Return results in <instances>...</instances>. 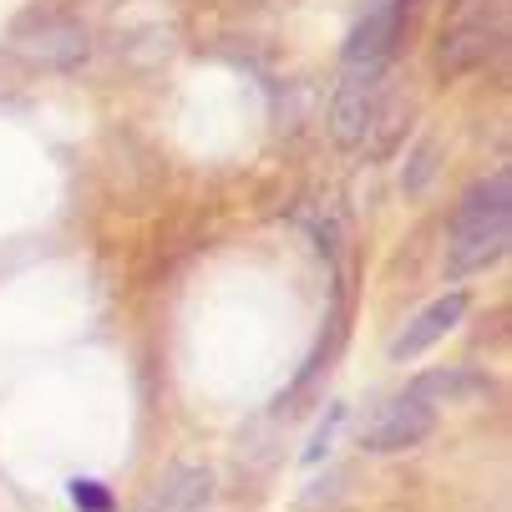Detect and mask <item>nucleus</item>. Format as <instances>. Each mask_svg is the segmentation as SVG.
Here are the masks:
<instances>
[{
	"mask_svg": "<svg viewBox=\"0 0 512 512\" xmlns=\"http://www.w3.org/2000/svg\"><path fill=\"white\" fill-rule=\"evenodd\" d=\"M512 244V173L497 168L487 178H477L457 213H452V239H447V274H477L492 269Z\"/></svg>",
	"mask_w": 512,
	"mask_h": 512,
	"instance_id": "f257e3e1",
	"label": "nucleus"
},
{
	"mask_svg": "<svg viewBox=\"0 0 512 512\" xmlns=\"http://www.w3.org/2000/svg\"><path fill=\"white\" fill-rule=\"evenodd\" d=\"M87 51H92L87 26L71 16H31L26 26L11 31V56L36 71H71L77 61H87Z\"/></svg>",
	"mask_w": 512,
	"mask_h": 512,
	"instance_id": "f03ea898",
	"label": "nucleus"
},
{
	"mask_svg": "<svg viewBox=\"0 0 512 512\" xmlns=\"http://www.w3.org/2000/svg\"><path fill=\"white\" fill-rule=\"evenodd\" d=\"M507 41V0H467L462 16L452 21V31L442 36V66L447 71H472L482 61H492Z\"/></svg>",
	"mask_w": 512,
	"mask_h": 512,
	"instance_id": "7ed1b4c3",
	"label": "nucleus"
},
{
	"mask_svg": "<svg viewBox=\"0 0 512 512\" xmlns=\"http://www.w3.org/2000/svg\"><path fill=\"white\" fill-rule=\"evenodd\" d=\"M431 431H436V411H431L421 396L401 391V396L381 401V406L371 411V421L360 426V447H365V452H376V457H391V452H411V447H421Z\"/></svg>",
	"mask_w": 512,
	"mask_h": 512,
	"instance_id": "20e7f679",
	"label": "nucleus"
},
{
	"mask_svg": "<svg viewBox=\"0 0 512 512\" xmlns=\"http://www.w3.org/2000/svg\"><path fill=\"white\" fill-rule=\"evenodd\" d=\"M381 97H386V77L381 71H345V82L335 92V107H330V132L340 148H365V137L376 132L381 122Z\"/></svg>",
	"mask_w": 512,
	"mask_h": 512,
	"instance_id": "39448f33",
	"label": "nucleus"
},
{
	"mask_svg": "<svg viewBox=\"0 0 512 512\" xmlns=\"http://www.w3.org/2000/svg\"><path fill=\"white\" fill-rule=\"evenodd\" d=\"M401 31H406V6H365V16L345 36V66L350 71L355 66L360 71H381L386 56L396 51Z\"/></svg>",
	"mask_w": 512,
	"mask_h": 512,
	"instance_id": "423d86ee",
	"label": "nucleus"
},
{
	"mask_svg": "<svg viewBox=\"0 0 512 512\" xmlns=\"http://www.w3.org/2000/svg\"><path fill=\"white\" fill-rule=\"evenodd\" d=\"M462 320H467V295H462V289H452V295H442V300H431L416 320L401 325V335L391 340V360H416V355H426L436 340H447Z\"/></svg>",
	"mask_w": 512,
	"mask_h": 512,
	"instance_id": "0eeeda50",
	"label": "nucleus"
},
{
	"mask_svg": "<svg viewBox=\"0 0 512 512\" xmlns=\"http://www.w3.org/2000/svg\"><path fill=\"white\" fill-rule=\"evenodd\" d=\"M213 497V472L198 462H173L142 497V512H203Z\"/></svg>",
	"mask_w": 512,
	"mask_h": 512,
	"instance_id": "6e6552de",
	"label": "nucleus"
},
{
	"mask_svg": "<svg viewBox=\"0 0 512 512\" xmlns=\"http://www.w3.org/2000/svg\"><path fill=\"white\" fill-rule=\"evenodd\" d=\"M406 391L421 396V401L436 411V406H477L482 396H492V381L477 376V371H467V365H447V371H426V376H416Z\"/></svg>",
	"mask_w": 512,
	"mask_h": 512,
	"instance_id": "1a4fd4ad",
	"label": "nucleus"
},
{
	"mask_svg": "<svg viewBox=\"0 0 512 512\" xmlns=\"http://www.w3.org/2000/svg\"><path fill=\"white\" fill-rule=\"evenodd\" d=\"M340 421H345V406L335 401L330 411H325V421L315 426V436H310V447H305V467H315L325 452H330V442H335V431H340Z\"/></svg>",
	"mask_w": 512,
	"mask_h": 512,
	"instance_id": "9d476101",
	"label": "nucleus"
},
{
	"mask_svg": "<svg viewBox=\"0 0 512 512\" xmlns=\"http://www.w3.org/2000/svg\"><path fill=\"white\" fill-rule=\"evenodd\" d=\"M71 502H77V512H112V492L97 482V477H77L71 482Z\"/></svg>",
	"mask_w": 512,
	"mask_h": 512,
	"instance_id": "9b49d317",
	"label": "nucleus"
}]
</instances>
